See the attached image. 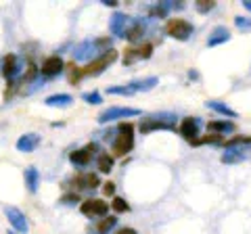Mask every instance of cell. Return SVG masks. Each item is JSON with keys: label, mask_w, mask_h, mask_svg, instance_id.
Instances as JSON below:
<instances>
[{"label": "cell", "mask_w": 251, "mask_h": 234, "mask_svg": "<svg viewBox=\"0 0 251 234\" xmlns=\"http://www.w3.org/2000/svg\"><path fill=\"white\" fill-rule=\"evenodd\" d=\"M136 52H138V61H140V59H149V57L153 54V44H143V46H138Z\"/></svg>", "instance_id": "4dcf8cb0"}, {"label": "cell", "mask_w": 251, "mask_h": 234, "mask_svg": "<svg viewBox=\"0 0 251 234\" xmlns=\"http://www.w3.org/2000/svg\"><path fill=\"white\" fill-rule=\"evenodd\" d=\"M38 184H40V174H38V169L36 167H27L25 169V186H27V190L36 192Z\"/></svg>", "instance_id": "44dd1931"}, {"label": "cell", "mask_w": 251, "mask_h": 234, "mask_svg": "<svg viewBox=\"0 0 251 234\" xmlns=\"http://www.w3.org/2000/svg\"><path fill=\"white\" fill-rule=\"evenodd\" d=\"M234 25H237L241 32H251V19L249 17H243V15L234 17Z\"/></svg>", "instance_id": "83f0119b"}, {"label": "cell", "mask_w": 251, "mask_h": 234, "mask_svg": "<svg viewBox=\"0 0 251 234\" xmlns=\"http://www.w3.org/2000/svg\"><path fill=\"white\" fill-rule=\"evenodd\" d=\"M63 67H65V63H63V59L59 57V54H52V57H49L42 63V67H40V71H42V75H57V73H61L63 71Z\"/></svg>", "instance_id": "30bf717a"}, {"label": "cell", "mask_w": 251, "mask_h": 234, "mask_svg": "<svg viewBox=\"0 0 251 234\" xmlns=\"http://www.w3.org/2000/svg\"><path fill=\"white\" fill-rule=\"evenodd\" d=\"M207 109H211V111H216L220 115H224V117H230V119H234L239 113L237 111H232V109L228 105H224V103H218V100H207Z\"/></svg>", "instance_id": "2e32d148"}, {"label": "cell", "mask_w": 251, "mask_h": 234, "mask_svg": "<svg viewBox=\"0 0 251 234\" xmlns=\"http://www.w3.org/2000/svg\"><path fill=\"white\" fill-rule=\"evenodd\" d=\"M105 6H117V0H100Z\"/></svg>", "instance_id": "8d00e7d4"}, {"label": "cell", "mask_w": 251, "mask_h": 234, "mask_svg": "<svg viewBox=\"0 0 251 234\" xmlns=\"http://www.w3.org/2000/svg\"><path fill=\"white\" fill-rule=\"evenodd\" d=\"M115 59H117V50L111 48V50H107L105 54H100V57L92 59L84 69H80V73H82V75H99V73H103Z\"/></svg>", "instance_id": "3957f363"}, {"label": "cell", "mask_w": 251, "mask_h": 234, "mask_svg": "<svg viewBox=\"0 0 251 234\" xmlns=\"http://www.w3.org/2000/svg\"><path fill=\"white\" fill-rule=\"evenodd\" d=\"M117 224V217L115 215H109V217H103L99 224H97V232L99 234H109V230H113Z\"/></svg>", "instance_id": "cb8c5ba5"}, {"label": "cell", "mask_w": 251, "mask_h": 234, "mask_svg": "<svg viewBox=\"0 0 251 234\" xmlns=\"http://www.w3.org/2000/svg\"><path fill=\"white\" fill-rule=\"evenodd\" d=\"M228 40H230V32H228V27L218 25V27H214V32L209 34V38H207V46H209V48H214V46L226 44Z\"/></svg>", "instance_id": "8fae6325"}, {"label": "cell", "mask_w": 251, "mask_h": 234, "mask_svg": "<svg viewBox=\"0 0 251 234\" xmlns=\"http://www.w3.org/2000/svg\"><path fill=\"white\" fill-rule=\"evenodd\" d=\"M34 75H36V67H34V65H29V67H27V73H25V80H31Z\"/></svg>", "instance_id": "e575fe53"}, {"label": "cell", "mask_w": 251, "mask_h": 234, "mask_svg": "<svg viewBox=\"0 0 251 234\" xmlns=\"http://www.w3.org/2000/svg\"><path fill=\"white\" fill-rule=\"evenodd\" d=\"M97 151V146H94L92 142L90 144H86L84 149L80 151H74L72 155H69V161L74 163V165H88L90 159H92V153Z\"/></svg>", "instance_id": "9c48e42d"}, {"label": "cell", "mask_w": 251, "mask_h": 234, "mask_svg": "<svg viewBox=\"0 0 251 234\" xmlns=\"http://www.w3.org/2000/svg\"><path fill=\"white\" fill-rule=\"evenodd\" d=\"M19 71V63H17V57L15 54H6L4 61H2V75L6 77V80H11V77H15Z\"/></svg>", "instance_id": "9a60e30c"}, {"label": "cell", "mask_w": 251, "mask_h": 234, "mask_svg": "<svg viewBox=\"0 0 251 234\" xmlns=\"http://www.w3.org/2000/svg\"><path fill=\"white\" fill-rule=\"evenodd\" d=\"M195 6H197L199 13H209V11L216 6V2H211V0H197V2H195Z\"/></svg>", "instance_id": "f546056e"}, {"label": "cell", "mask_w": 251, "mask_h": 234, "mask_svg": "<svg viewBox=\"0 0 251 234\" xmlns=\"http://www.w3.org/2000/svg\"><path fill=\"white\" fill-rule=\"evenodd\" d=\"M120 136L113 140V155L115 157H124L126 153L132 151L134 146V136H132V123H120L117 126Z\"/></svg>", "instance_id": "6da1fadb"}, {"label": "cell", "mask_w": 251, "mask_h": 234, "mask_svg": "<svg viewBox=\"0 0 251 234\" xmlns=\"http://www.w3.org/2000/svg\"><path fill=\"white\" fill-rule=\"evenodd\" d=\"M145 23L143 21H132V25H128V29H126V34H124V38H128V40H138L140 36H145Z\"/></svg>", "instance_id": "e0dca14e"}, {"label": "cell", "mask_w": 251, "mask_h": 234, "mask_svg": "<svg viewBox=\"0 0 251 234\" xmlns=\"http://www.w3.org/2000/svg\"><path fill=\"white\" fill-rule=\"evenodd\" d=\"M103 192L107 194V197H109V194H113L115 192V184L113 182H105L103 184Z\"/></svg>", "instance_id": "d6a6232c"}, {"label": "cell", "mask_w": 251, "mask_h": 234, "mask_svg": "<svg viewBox=\"0 0 251 234\" xmlns=\"http://www.w3.org/2000/svg\"><path fill=\"white\" fill-rule=\"evenodd\" d=\"M128 23H130V21H128V17H126L124 13H113L111 21H109V29H111V34L124 38L126 29H128Z\"/></svg>", "instance_id": "7c38bea8"}, {"label": "cell", "mask_w": 251, "mask_h": 234, "mask_svg": "<svg viewBox=\"0 0 251 234\" xmlns=\"http://www.w3.org/2000/svg\"><path fill=\"white\" fill-rule=\"evenodd\" d=\"M115 234H138L134 228H122V230H117Z\"/></svg>", "instance_id": "d590c367"}, {"label": "cell", "mask_w": 251, "mask_h": 234, "mask_svg": "<svg viewBox=\"0 0 251 234\" xmlns=\"http://www.w3.org/2000/svg\"><path fill=\"white\" fill-rule=\"evenodd\" d=\"M80 211L86 217H105L109 211V203H105L103 199H88L82 203Z\"/></svg>", "instance_id": "8992f818"}, {"label": "cell", "mask_w": 251, "mask_h": 234, "mask_svg": "<svg viewBox=\"0 0 251 234\" xmlns=\"http://www.w3.org/2000/svg\"><path fill=\"white\" fill-rule=\"evenodd\" d=\"M207 130L214 132V134H226V132H232L234 130V123L232 121H209L207 123Z\"/></svg>", "instance_id": "7402d4cb"}, {"label": "cell", "mask_w": 251, "mask_h": 234, "mask_svg": "<svg viewBox=\"0 0 251 234\" xmlns=\"http://www.w3.org/2000/svg\"><path fill=\"white\" fill-rule=\"evenodd\" d=\"M226 149H234V146H251V136H237L224 142Z\"/></svg>", "instance_id": "484cf974"}, {"label": "cell", "mask_w": 251, "mask_h": 234, "mask_svg": "<svg viewBox=\"0 0 251 234\" xmlns=\"http://www.w3.org/2000/svg\"><path fill=\"white\" fill-rule=\"evenodd\" d=\"M166 32H168V36L174 38V40L186 42L188 38L193 36V25L186 19H170L166 25Z\"/></svg>", "instance_id": "277c9868"}, {"label": "cell", "mask_w": 251, "mask_h": 234, "mask_svg": "<svg viewBox=\"0 0 251 234\" xmlns=\"http://www.w3.org/2000/svg\"><path fill=\"white\" fill-rule=\"evenodd\" d=\"M74 103V96L72 94H52L44 100L46 107H67Z\"/></svg>", "instance_id": "d6986e66"}, {"label": "cell", "mask_w": 251, "mask_h": 234, "mask_svg": "<svg viewBox=\"0 0 251 234\" xmlns=\"http://www.w3.org/2000/svg\"><path fill=\"white\" fill-rule=\"evenodd\" d=\"M75 184L80 186V188H97L99 176L97 174H80V176H75Z\"/></svg>", "instance_id": "ffe728a7"}, {"label": "cell", "mask_w": 251, "mask_h": 234, "mask_svg": "<svg viewBox=\"0 0 251 234\" xmlns=\"http://www.w3.org/2000/svg\"><path fill=\"white\" fill-rule=\"evenodd\" d=\"M97 165H99V171H103V174H109V171L113 169V157H111V155H109V153L99 155Z\"/></svg>", "instance_id": "d4e9b609"}, {"label": "cell", "mask_w": 251, "mask_h": 234, "mask_svg": "<svg viewBox=\"0 0 251 234\" xmlns=\"http://www.w3.org/2000/svg\"><path fill=\"white\" fill-rule=\"evenodd\" d=\"M38 144H40V136L38 134H23L19 140H17V149L21 153H31L38 149Z\"/></svg>", "instance_id": "4fadbf2b"}, {"label": "cell", "mask_w": 251, "mask_h": 234, "mask_svg": "<svg viewBox=\"0 0 251 234\" xmlns=\"http://www.w3.org/2000/svg\"><path fill=\"white\" fill-rule=\"evenodd\" d=\"M243 6H245L247 11H251V0H245V2H243Z\"/></svg>", "instance_id": "74e56055"}, {"label": "cell", "mask_w": 251, "mask_h": 234, "mask_svg": "<svg viewBox=\"0 0 251 234\" xmlns=\"http://www.w3.org/2000/svg\"><path fill=\"white\" fill-rule=\"evenodd\" d=\"M157 84H159V80H157L155 75H151V77H145V80H136V82L128 84V88L132 92H149V90H153Z\"/></svg>", "instance_id": "5bb4252c"}, {"label": "cell", "mask_w": 251, "mask_h": 234, "mask_svg": "<svg viewBox=\"0 0 251 234\" xmlns=\"http://www.w3.org/2000/svg\"><path fill=\"white\" fill-rule=\"evenodd\" d=\"M134 115H140V111L134 107H109L99 115V123H109L113 119H124V117H134Z\"/></svg>", "instance_id": "5b68a950"}, {"label": "cell", "mask_w": 251, "mask_h": 234, "mask_svg": "<svg viewBox=\"0 0 251 234\" xmlns=\"http://www.w3.org/2000/svg\"><path fill=\"white\" fill-rule=\"evenodd\" d=\"M90 50H100L99 44H97V42H90V40H88V42H82V44L75 48L74 57L80 59V61H82V59H88V57H90ZM100 54H105V52H100Z\"/></svg>", "instance_id": "ac0fdd59"}, {"label": "cell", "mask_w": 251, "mask_h": 234, "mask_svg": "<svg viewBox=\"0 0 251 234\" xmlns=\"http://www.w3.org/2000/svg\"><path fill=\"white\" fill-rule=\"evenodd\" d=\"M249 157V155L245 151H239V149H230L228 153H224L222 155V163H241V161H245Z\"/></svg>", "instance_id": "603a6c76"}, {"label": "cell", "mask_w": 251, "mask_h": 234, "mask_svg": "<svg viewBox=\"0 0 251 234\" xmlns=\"http://www.w3.org/2000/svg\"><path fill=\"white\" fill-rule=\"evenodd\" d=\"M63 203H67V205H72V203H77L80 199H77V194H65V197L61 199Z\"/></svg>", "instance_id": "836d02e7"}, {"label": "cell", "mask_w": 251, "mask_h": 234, "mask_svg": "<svg viewBox=\"0 0 251 234\" xmlns=\"http://www.w3.org/2000/svg\"><path fill=\"white\" fill-rule=\"evenodd\" d=\"M4 215H6V220H9V224L13 226L17 232L21 234H25L29 230V224H27V217L23 215L17 207H6L4 209Z\"/></svg>", "instance_id": "ba28073f"}, {"label": "cell", "mask_w": 251, "mask_h": 234, "mask_svg": "<svg viewBox=\"0 0 251 234\" xmlns=\"http://www.w3.org/2000/svg\"><path fill=\"white\" fill-rule=\"evenodd\" d=\"M111 207L115 209L117 213H124V211H128V209H130V205H128V203H126L124 199H120V197H115V199H113Z\"/></svg>", "instance_id": "f1b7e54d"}, {"label": "cell", "mask_w": 251, "mask_h": 234, "mask_svg": "<svg viewBox=\"0 0 251 234\" xmlns=\"http://www.w3.org/2000/svg\"><path fill=\"white\" fill-rule=\"evenodd\" d=\"M151 130H176V115L172 113H159L143 119L140 132H151Z\"/></svg>", "instance_id": "7a4b0ae2"}, {"label": "cell", "mask_w": 251, "mask_h": 234, "mask_svg": "<svg viewBox=\"0 0 251 234\" xmlns=\"http://www.w3.org/2000/svg\"><path fill=\"white\" fill-rule=\"evenodd\" d=\"M107 94H122V96H130V94H134L128 86H109L107 88Z\"/></svg>", "instance_id": "4316f807"}, {"label": "cell", "mask_w": 251, "mask_h": 234, "mask_svg": "<svg viewBox=\"0 0 251 234\" xmlns=\"http://www.w3.org/2000/svg\"><path fill=\"white\" fill-rule=\"evenodd\" d=\"M199 130H201L199 117H184V119L180 121V136H182L184 140H188L191 144L197 140Z\"/></svg>", "instance_id": "52a82bcc"}, {"label": "cell", "mask_w": 251, "mask_h": 234, "mask_svg": "<svg viewBox=\"0 0 251 234\" xmlns=\"http://www.w3.org/2000/svg\"><path fill=\"white\" fill-rule=\"evenodd\" d=\"M82 98H84V100H86V103H88V105H99L100 100H103V98H100V94H99V92H84V94H82Z\"/></svg>", "instance_id": "1f68e13d"}]
</instances>
